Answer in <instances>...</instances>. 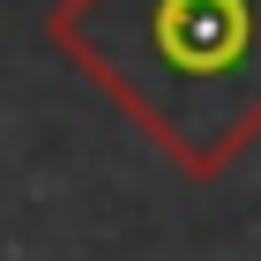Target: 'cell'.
<instances>
[{
  "label": "cell",
  "instance_id": "6da1fadb",
  "mask_svg": "<svg viewBox=\"0 0 261 261\" xmlns=\"http://www.w3.org/2000/svg\"><path fill=\"white\" fill-rule=\"evenodd\" d=\"M45 38L187 179L261 142V0H53Z\"/></svg>",
  "mask_w": 261,
  "mask_h": 261
}]
</instances>
